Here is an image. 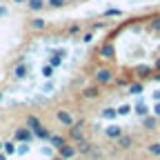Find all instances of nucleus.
I'll list each match as a JSON object with an SVG mask.
<instances>
[{
    "label": "nucleus",
    "instance_id": "nucleus-1",
    "mask_svg": "<svg viewBox=\"0 0 160 160\" xmlns=\"http://www.w3.org/2000/svg\"><path fill=\"white\" fill-rule=\"evenodd\" d=\"M13 138L18 140V142H29V140L33 138V131H31L29 127H20V129H16Z\"/></svg>",
    "mask_w": 160,
    "mask_h": 160
},
{
    "label": "nucleus",
    "instance_id": "nucleus-2",
    "mask_svg": "<svg viewBox=\"0 0 160 160\" xmlns=\"http://www.w3.org/2000/svg\"><path fill=\"white\" fill-rule=\"evenodd\" d=\"M58 153H60V158H62V160H71V158L78 153V149H76L73 145H67V142H65L62 147L58 149Z\"/></svg>",
    "mask_w": 160,
    "mask_h": 160
},
{
    "label": "nucleus",
    "instance_id": "nucleus-3",
    "mask_svg": "<svg viewBox=\"0 0 160 160\" xmlns=\"http://www.w3.org/2000/svg\"><path fill=\"white\" fill-rule=\"evenodd\" d=\"M96 80H98L100 85H109L111 80H113V73H111L109 69H100V71L96 73Z\"/></svg>",
    "mask_w": 160,
    "mask_h": 160
},
{
    "label": "nucleus",
    "instance_id": "nucleus-4",
    "mask_svg": "<svg viewBox=\"0 0 160 160\" xmlns=\"http://www.w3.org/2000/svg\"><path fill=\"white\" fill-rule=\"evenodd\" d=\"M69 138H71V140H76V142L85 140V138H82V122H78V125H71V129H69Z\"/></svg>",
    "mask_w": 160,
    "mask_h": 160
},
{
    "label": "nucleus",
    "instance_id": "nucleus-5",
    "mask_svg": "<svg viewBox=\"0 0 160 160\" xmlns=\"http://www.w3.org/2000/svg\"><path fill=\"white\" fill-rule=\"evenodd\" d=\"M56 116H58V120H60V122H62V125H67V127H71V125H73V116H71L69 111L60 109V111H58Z\"/></svg>",
    "mask_w": 160,
    "mask_h": 160
},
{
    "label": "nucleus",
    "instance_id": "nucleus-6",
    "mask_svg": "<svg viewBox=\"0 0 160 160\" xmlns=\"http://www.w3.org/2000/svg\"><path fill=\"white\" fill-rule=\"evenodd\" d=\"M105 133H107V138H120V136H122V127H120V125H109L107 129H105Z\"/></svg>",
    "mask_w": 160,
    "mask_h": 160
},
{
    "label": "nucleus",
    "instance_id": "nucleus-7",
    "mask_svg": "<svg viewBox=\"0 0 160 160\" xmlns=\"http://www.w3.org/2000/svg\"><path fill=\"white\" fill-rule=\"evenodd\" d=\"M33 136H36V138H40V140H49V136H51V133H49V129H47V127L40 125V127H36V129H33Z\"/></svg>",
    "mask_w": 160,
    "mask_h": 160
},
{
    "label": "nucleus",
    "instance_id": "nucleus-8",
    "mask_svg": "<svg viewBox=\"0 0 160 160\" xmlns=\"http://www.w3.org/2000/svg\"><path fill=\"white\" fill-rule=\"evenodd\" d=\"M133 111L140 116V118H145V116H149V107H147V102H142V100H140V102L133 107Z\"/></svg>",
    "mask_w": 160,
    "mask_h": 160
},
{
    "label": "nucleus",
    "instance_id": "nucleus-9",
    "mask_svg": "<svg viewBox=\"0 0 160 160\" xmlns=\"http://www.w3.org/2000/svg\"><path fill=\"white\" fill-rule=\"evenodd\" d=\"M156 122H158L156 116H145V118H142V125H145V129H149V131L156 129Z\"/></svg>",
    "mask_w": 160,
    "mask_h": 160
},
{
    "label": "nucleus",
    "instance_id": "nucleus-10",
    "mask_svg": "<svg viewBox=\"0 0 160 160\" xmlns=\"http://www.w3.org/2000/svg\"><path fill=\"white\" fill-rule=\"evenodd\" d=\"M49 145H51V147H56V149H60V147L65 145V138H62V136H56V133H53V136H49Z\"/></svg>",
    "mask_w": 160,
    "mask_h": 160
},
{
    "label": "nucleus",
    "instance_id": "nucleus-11",
    "mask_svg": "<svg viewBox=\"0 0 160 160\" xmlns=\"http://www.w3.org/2000/svg\"><path fill=\"white\" fill-rule=\"evenodd\" d=\"M131 142H133V138H131V136H125V133H122V136L118 138V145L122 147V149H129V147H131Z\"/></svg>",
    "mask_w": 160,
    "mask_h": 160
},
{
    "label": "nucleus",
    "instance_id": "nucleus-12",
    "mask_svg": "<svg viewBox=\"0 0 160 160\" xmlns=\"http://www.w3.org/2000/svg\"><path fill=\"white\" fill-rule=\"evenodd\" d=\"M100 56H102V58H113V45H102V47H100Z\"/></svg>",
    "mask_w": 160,
    "mask_h": 160
},
{
    "label": "nucleus",
    "instance_id": "nucleus-13",
    "mask_svg": "<svg viewBox=\"0 0 160 160\" xmlns=\"http://www.w3.org/2000/svg\"><path fill=\"white\" fill-rule=\"evenodd\" d=\"M76 149H78L80 153H91V151H93V149H91V145H89V142H85V140H80Z\"/></svg>",
    "mask_w": 160,
    "mask_h": 160
},
{
    "label": "nucleus",
    "instance_id": "nucleus-14",
    "mask_svg": "<svg viewBox=\"0 0 160 160\" xmlns=\"http://www.w3.org/2000/svg\"><path fill=\"white\" fill-rule=\"evenodd\" d=\"M136 76L138 78H149L151 76V67H138L136 69Z\"/></svg>",
    "mask_w": 160,
    "mask_h": 160
},
{
    "label": "nucleus",
    "instance_id": "nucleus-15",
    "mask_svg": "<svg viewBox=\"0 0 160 160\" xmlns=\"http://www.w3.org/2000/svg\"><path fill=\"white\" fill-rule=\"evenodd\" d=\"M27 127H29V129L33 131L36 127H40V120H38L36 116H29V118H27Z\"/></svg>",
    "mask_w": 160,
    "mask_h": 160
},
{
    "label": "nucleus",
    "instance_id": "nucleus-16",
    "mask_svg": "<svg viewBox=\"0 0 160 160\" xmlns=\"http://www.w3.org/2000/svg\"><path fill=\"white\" fill-rule=\"evenodd\" d=\"M116 111H118V116H127V113H131V111H133V107H131V105H120Z\"/></svg>",
    "mask_w": 160,
    "mask_h": 160
},
{
    "label": "nucleus",
    "instance_id": "nucleus-17",
    "mask_svg": "<svg viewBox=\"0 0 160 160\" xmlns=\"http://www.w3.org/2000/svg\"><path fill=\"white\" fill-rule=\"evenodd\" d=\"M82 96H85V98H98V87H89V89H85Z\"/></svg>",
    "mask_w": 160,
    "mask_h": 160
},
{
    "label": "nucleus",
    "instance_id": "nucleus-18",
    "mask_svg": "<svg viewBox=\"0 0 160 160\" xmlns=\"http://www.w3.org/2000/svg\"><path fill=\"white\" fill-rule=\"evenodd\" d=\"M118 116V111L116 109H102V118H107V120H113Z\"/></svg>",
    "mask_w": 160,
    "mask_h": 160
},
{
    "label": "nucleus",
    "instance_id": "nucleus-19",
    "mask_svg": "<svg viewBox=\"0 0 160 160\" xmlns=\"http://www.w3.org/2000/svg\"><path fill=\"white\" fill-rule=\"evenodd\" d=\"M2 149H5V156L16 153V145H13V142H5V145H2Z\"/></svg>",
    "mask_w": 160,
    "mask_h": 160
},
{
    "label": "nucleus",
    "instance_id": "nucleus-20",
    "mask_svg": "<svg viewBox=\"0 0 160 160\" xmlns=\"http://www.w3.org/2000/svg\"><path fill=\"white\" fill-rule=\"evenodd\" d=\"M147 149H149V153H151V156H160V142H151Z\"/></svg>",
    "mask_w": 160,
    "mask_h": 160
},
{
    "label": "nucleus",
    "instance_id": "nucleus-21",
    "mask_svg": "<svg viewBox=\"0 0 160 160\" xmlns=\"http://www.w3.org/2000/svg\"><path fill=\"white\" fill-rule=\"evenodd\" d=\"M142 91V82H133V85H129V93H140Z\"/></svg>",
    "mask_w": 160,
    "mask_h": 160
},
{
    "label": "nucleus",
    "instance_id": "nucleus-22",
    "mask_svg": "<svg viewBox=\"0 0 160 160\" xmlns=\"http://www.w3.org/2000/svg\"><path fill=\"white\" fill-rule=\"evenodd\" d=\"M29 7H31V9H42L45 2H42V0H29Z\"/></svg>",
    "mask_w": 160,
    "mask_h": 160
},
{
    "label": "nucleus",
    "instance_id": "nucleus-23",
    "mask_svg": "<svg viewBox=\"0 0 160 160\" xmlns=\"http://www.w3.org/2000/svg\"><path fill=\"white\" fill-rule=\"evenodd\" d=\"M16 151L25 156V153H29V145H27V142H22V145H20V147H16Z\"/></svg>",
    "mask_w": 160,
    "mask_h": 160
},
{
    "label": "nucleus",
    "instance_id": "nucleus-24",
    "mask_svg": "<svg viewBox=\"0 0 160 160\" xmlns=\"http://www.w3.org/2000/svg\"><path fill=\"white\" fill-rule=\"evenodd\" d=\"M25 76H27V69L25 67H18L16 69V78H25Z\"/></svg>",
    "mask_w": 160,
    "mask_h": 160
},
{
    "label": "nucleus",
    "instance_id": "nucleus-25",
    "mask_svg": "<svg viewBox=\"0 0 160 160\" xmlns=\"http://www.w3.org/2000/svg\"><path fill=\"white\" fill-rule=\"evenodd\" d=\"M33 27H36V29H42V27H45V20L36 18V20H33Z\"/></svg>",
    "mask_w": 160,
    "mask_h": 160
},
{
    "label": "nucleus",
    "instance_id": "nucleus-26",
    "mask_svg": "<svg viewBox=\"0 0 160 160\" xmlns=\"http://www.w3.org/2000/svg\"><path fill=\"white\" fill-rule=\"evenodd\" d=\"M49 5H51V7H62L65 0H49Z\"/></svg>",
    "mask_w": 160,
    "mask_h": 160
},
{
    "label": "nucleus",
    "instance_id": "nucleus-27",
    "mask_svg": "<svg viewBox=\"0 0 160 160\" xmlns=\"http://www.w3.org/2000/svg\"><path fill=\"white\" fill-rule=\"evenodd\" d=\"M153 116H156V118H160V100H158L156 107H153Z\"/></svg>",
    "mask_w": 160,
    "mask_h": 160
},
{
    "label": "nucleus",
    "instance_id": "nucleus-28",
    "mask_svg": "<svg viewBox=\"0 0 160 160\" xmlns=\"http://www.w3.org/2000/svg\"><path fill=\"white\" fill-rule=\"evenodd\" d=\"M58 65H60V56H53L51 58V67H58Z\"/></svg>",
    "mask_w": 160,
    "mask_h": 160
},
{
    "label": "nucleus",
    "instance_id": "nucleus-29",
    "mask_svg": "<svg viewBox=\"0 0 160 160\" xmlns=\"http://www.w3.org/2000/svg\"><path fill=\"white\" fill-rule=\"evenodd\" d=\"M42 73H45V76H47V78H49V76H51V73H53V67H45V69H42Z\"/></svg>",
    "mask_w": 160,
    "mask_h": 160
},
{
    "label": "nucleus",
    "instance_id": "nucleus-30",
    "mask_svg": "<svg viewBox=\"0 0 160 160\" xmlns=\"http://www.w3.org/2000/svg\"><path fill=\"white\" fill-rule=\"evenodd\" d=\"M42 153H45V156H49V153H51V145H49V147H42Z\"/></svg>",
    "mask_w": 160,
    "mask_h": 160
},
{
    "label": "nucleus",
    "instance_id": "nucleus-31",
    "mask_svg": "<svg viewBox=\"0 0 160 160\" xmlns=\"http://www.w3.org/2000/svg\"><path fill=\"white\" fill-rule=\"evenodd\" d=\"M153 100H156V102L160 100V89H158V91H153Z\"/></svg>",
    "mask_w": 160,
    "mask_h": 160
},
{
    "label": "nucleus",
    "instance_id": "nucleus-32",
    "mask_svg": "<svg viewBox=\"0 0 160 160\" xmlns=\"http://www.w3.org/2000/svg\"><path fill=\"white\" fill-rule=\"evenodd\" d=\"M0 160H7V156H2V153H0Z\"/></svg>",
    "mask_w": 160,
    "mask_h": 160
},
{
    "label": "nucleus",
    "instance_id": "nucleus-33",
    "mask_svg": "<svg viewBox=\"0 0 160 160\" xmlns=\"http://www.w3.org/2000/svg\"><path fill=\"white\" fill-rule=\"evenodd\" d=\"M156 80H158V82H160V73H158V76H156Z\"/></svg>",
    "mask_w": 160,
    "mask_h": 160
},
{
    "label": "nucleus",
    "instance_id": "nucleus-34",
    "mask_svg": "<svg viewBox=\"0 0 160 160\" xmlns=\"http://www.w3.org/2000/svg\"><path fill=\"white\" fill-rule=\"evenodd\" d=\"M156 67H158V69H160V60H158V62H156Z\"/></svg>",
    "mask_w": 160,
    "mask_h": 160
},
{
    "label": "nucleus",
    "instance_id": "nucleus-35",
    "mask_svg": "<svg viewBox=\"0 0 160 160\" xmlns=\"http://www.w3.org/2000/svg\"><path fill=\"white\" fill-rule=\"evenodd\" d=\"M2 13H5V9H0V16H2Z\"/></svg>",
    "mask_w": 160,
    "mask_h": 160
},
{
    "label": "nucleus",
    "instance_id": "nucleus-36",
    "mask_svg": "<svg viewBox=\"0 0 160 160\" xmlns=\"http://www.w3.org/2000/svg\"><path fill=\"white\" fill-rule=\"evenodd\" d=\"M2 145H5V142H0V149H2Z\"/></svg>",
    "mask_w": 160,
    "mask_h": 160
},
{
    "label": "nucleus",
    "instance_id": "nucleus-37",
    "mask_svg": "<svg viewBox=\"0 0 160 160\" xmlns=\"http://www.w3.org/2000/svg\"><path fill=\"white\" fill-rule=\"evenodd\" d=\"M16 2H22V0H16Z\"/></svg>",
    "mask_w": 160,
    "mask_h": 160
}]
</instances>
